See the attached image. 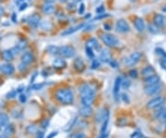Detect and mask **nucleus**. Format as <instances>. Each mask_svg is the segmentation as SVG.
Returning <instances> with one entry per match:
<instances>
[{"label": "nucleus", "instance_id": "nucleus-1", "mask_svg": "<svg viewBox=\"0 0 166 138\" xmlns=\"http://www.w3.org/2000/svg\"><path fill=\"white\" fill-rule=\"evenodd\" d=\"M80 101L83 106H92L96 95V90L90 84H83L79 89Z\"/></svg>", "mask_w": 166, "mask_h": 138}, {"label": "nucleus", "instance_id": "nucleus-2", "mask_svg": "<svg viewBox=\"0 0 166 138\" xmlns=\"http://www.w3.org/2000/svg\"><path fill=\"white\" fill-rule=\"evenodd\" d=\"M55 98L64 105H70L74 101V94L71 89L60 88L55 92Z\"/></svg>", "mask_w": 166, "mask_h": 138}, {"label": "nucleus", "instance_id": "nucleus-3", "mask_svg": "<svg viewBox=\"0 0 166 138\" xmlns=\"http://www.w3.org/2000/svg\"><path fill=\"white\" fill-rule=\"evenodd\" d=\"M101 39L105 45L109 47H115L119 45V40L116 36L110 33H103L101 34Z\"/></svg>", "mask_w": 166, "mask_h": 138}, {"label": "nucleus", "instance_id": "nucleus-4", "mask_svg": "<svg viewBox=\"0 0 166 138\" xmlns=\"http://www.w3.org/2000/svg\"><path fill=\"white\" fill-rule=\"evenodd\" d=\"M141 57H142V54L138 52V51L133 52L125 59V65L128 66V67H133V66H135L136 64H138L139 62V60L141 59Z\"/></svg>", "mask_w": 166, "mask_h": 138}, {"label": "nucleus", "instance_id": "nucleus-5", "mask_svg": "<svg viewBox=\"0 0 166 138\" xmlns=\"http://www.w3.org/2000/svg\"><path fill=\"white\" fill-rule=\"evenodd\" d=\"M164 102H165L164 98L158 95V96H156V98H152V100H149L147 104V107L150 109H158L163 106Z\"/></svg>", "mask_w": 166, "mask_h": 138}, {"label": "nucleus", "instance_id": "nucleus-6", "mask_svg": "<svg viewBox=\"0 0 166 138\" xmlns=\"http://www.w3.org/2000/svg\"><path fill=\"white\" fill-rule=\"evenodd\" d=\"M75 53H76V50L71 45H64V47H59V55H61L63 58H73Z\"/></svg>", "mask_w": 166, "mask_h": 138}, {"label": "nucleus", "instance_id": "nucleus-7", "mask_svg": "<svg viewBox=\"0 0 166 138\" xmlns=\"http://www.w3.org/2000/svg\"><path fill=\"white\" fill-rule=\"evenodd\" d=\"M160 91H162V84H160V83L146 85L144 87V92L148 95H158Z\"/></svg>", "mask_w": 166, "mask_h": 138}, {"label": "nucleus", "instance_id": "nucleus-8", "mask_svg": "<svg viewBox=\"0 0 166 138\" xmlns=\"http://www.w3.org/2000/svg\"><path fill=\"white\" fill-rule=\"evenodd\" d=\"M115 30H116L118 33H128L130 31V26L125 20L120 19L117 20L116 24H115Z\"/></svg>", "mask_w": 166, "mask_h": 138}, {"label": "nucleus", "instance_id": "nucleus-9", "mask_svg": "<svg viewBox=\"0 0 166 138\" xmlns=\"http://www.w3.org/2000/svg\"><path fill=\"white\" fill-rule=\"evenodd\" d=\"M122 78L118 76L116 77L114 81V89H113V93H114V96L115 100H118L119 98V94H120V88L122 87Z\"/></svg>", "mask_w": 166, "mask_h": 138}, {"label": "nucleus", "instance_id": "nucleus-10", "mask_svg": "<svg viewBox=\"0 0 166 138\" xmlns=\"http://www.w3.org/2000/svg\"><path fill=\"white\" fill-rule=\"evenodd\" d=\"M155 113H154V116L155 118L157 119L158 121H160V122H166V108H160L158 109H155Z\"/></svg>", "mask_w": 166, "mask_h": 138}, {"label": "nucleus", "instance_id": "nucleus-11", "mask_svg": "<svg viewBox=\"0 0 166 138\" xmlns=\"http://www.w3.org/2000/svg\"><path fill=\"white\" fill-rule=\"evenodd\" d=\"M134 26L138 32H143L145 30V22L142 18H136L134 20Z\"/></svg>", "mask_w": 166, "mask_h": 138}, {"label": "nucleus", "instance_id": "nucleus-12", "mask_svg": "<svg viewBox=\"0 0 166 138\" xmlns=\"http://www.w3.org/2000/svg\"><path fill=\"white\" fill-rule=\"evenodd\" d=\"M79 114L81 115L82 117H89V116L92 115L93 109L90 106H83L82 105L79 108Z\"/></svg>", "mask_w": 166, "mask_h": 138}, {"label": "nucleus", "instance_id": "nucleus-13", "mask_svg": "<svg viewBox=\"0 0 166 138\" xmlns=\"http://www.w3.org/2000/svg\"><path fill=\"white\" fill-rule=\"evenodd\" d=\"M43 11L45 14H51L54 10V4L52 1H46L43 5Z\"/></svg>", "mask_w": 166, "mask_h": 138}, {"label": "nucleus", "instance_id": "nucleus-14", "mask_svg": "<svg viewBox=\"0 0 166 138\" xmlns=\"http://www.w3.org/2000/svg\"><path fill=\"white\" fill-rule=\"evenodd\" d=\"M100 60L105 63H110V61L112 60V56L109 50H103L100 54Z\"/></svg>", "mask_w": 166, "mask_h": 138}, {"label": "nucleus", "instance_id": "nucleus-15", "mask_svg": "<svg viewBox=\"0 0 166 138\" xmlns=\"http://www.w3.org/2000/svg\"><path fill=\"white\" fill-rule=\"evenodd\" d=\"M74 68L78 72H82V71L85 70V63L83 59H81L80 58H78L75 59L74 61Z\"/></svg>", "mask_w": 166, "mask_h": 138}, {"label": "nucleus", "instance_id": "nucleus-16", "mask_svg": "<svg viewBox=\"0 0 166 138\" xmlns=\"http://www.w3.org/2000/svg\"><path fill=\"white\" fill-rule=\"evenodd\" d=\"M144 83L146 84V85L155 84L160 83V77L158 75L153 74L152 76H149V77H147V78H144Z\"/></svg>", "mask_w": 166, "mask_h": 138}, {"label": "nucleus", "instance_id": "nucleus-17", "mask_svg": "<svg viewBox=\"0 0 166 138\" xmlns=\"http://www.w3.org/2000/svg\"><path fill=\"white\" fill-rule=\"evenodd\" d=\"M21 61L23 63L25 64H31L32 62H33L34 61V56L32 53L31 52H25L23 55H22V57H21Z\"/></svg>", "mask_w": 166, "mask_h": 138}, {"label": "nucleus", "instance_id": "nucleus-18", "mask_svg": "<svg viewBox=\"0 0 166 138\" xmlns=\"http://www.w3.org/2000/svg\"><path fill=\"white\" fill-rule=\"evenodd\" d=\"M83 27H84V24H79V25H77V26L71 27V28L68 29L67 31H65V32H63V33H61V35H63V36H66V35L72 34V33H74L78 32V31L83 29Z\"/></svg>", "mask_w": 166, "mask_h": 138}, {"label": "nucleus", "instance_id": "nucleus-19", "mask_svg": "<svg viewBox=\"0 0 166 138\" xmlns=\"http://www.w3.org/2000/svg\"><path fill=\"white\" fill-rule=\"evenodd\" d=\"M40 17L38 16L37 14H33V15H32V16H30L29 18H28V22H29V24L31 25V26H32V27H37L38 25H39V23H40Z\"/></svg>", "mask_w": 166, "mask_h": 138}, {"label": "nucleus", "instance_id": "nucleus-20", "mask_svg": "<svg viewBox=\"0 0 166 138\" xmlns=\"http://www.w3.org/2000/svg\"><path fill=\"white\" fill-rule=\"evenodd\" d=\"M1 70L3 71L5 74L11 75V74H13V72H14L15 68H14V66H13L12 64H10V63H6V64H4V65L2 66Z\"/></svg>", "mask_w": 166, "mask_h": 138}, {"label": "nucleus", "instance_id": "nucleus-21", "mask_svg": "<svg viewBox=\"0 0 166 138\" xmlns=\"http://www.w3.org/2000/svg\"><path fill=\"white\" fill-rule=\"evenodd\" d=\"M154 24L157 25L158 27H163L165 24V20L163 15L162 14H156L154 16Z\"/></svg>", "mask_w": 166, "mask_h": 138}, {"label": "nucleus", "instance_id": "nucleus-22", "mask_svg": "<svg viewBox=\"0 0 166 138\" xmlns=\"http://www.w3.org/2000/svg\"><path fill=\"white\" fill-rule=\"evenodd\" d=\"M66 60L61 59V58H58V59H55L53 62V67L55 69H63L66 67Z\"/></svg>", "mask_w": 166, "mask_h": 138}, {"label": "nucleus", "instance_id": "nucleus-23", "mask_svg": "<svg viewBox=\"0 0 166 138\" xmlns=\"http://www.w3.org/2000/svg\"><path fill=\"white\" fill-rule=\"evenodd\" d=\"M154 73H155V70L153 67H152V66H147V67H145L141 71V75L144 78H147V77H149V76H152Z\"/></svg>", "mask_w": 166, "mask_h": 138}, {"label": "nucleus", "instance_id": "nucleus-24", "mask_svg": "<svg viewBox=\"0 0 166 138\" xmlns=\"http://www.w3.org/2000/svg\"><path fill=\"white\" fill-rule=\"evenodd\" d=\"M13 57H14V54L11 50H4L2 52V58L4 60L6 61H11L13 59Z\"/></svg>", "mask_w": 166, "mask_h": 138}, {"label": "nucleus", "instance_id": "nucleus-25", "mask_svg": "<svg viewBox=\"0 0 166 138\" xmlns=\"http://www.w3.org/2000/svg\"><path fill=\"white\" fill-rule=\"evenodd\" d=\"M87 47H90V48H92V49H99V48H100L97 40L94 39V38H92V39L88 40Z\"/></svg>", "mask_w": 166, "mask_h": 138}, {"label": "nucleus", "instance_id": "nucleus-26", "mask_svg": "<svg viewBox=\"0 0 166 138\" xmlns=\"http://www.w3.org/2000/svg\"><path fill=\"white\" fill-rule=\"evenodd\" d=\"M8 123V116L5 113H0V125L7 126Z\"/></svg>", "mask_w": 166, "mask_h": 138}, {"label": "nucleus", "instance_id": "nucleus-27", "mask_svg": "<svg viewBox=\"0 0 166 138\" xmlns=\"http://www.w3.org/2000/svg\"><path fill=\"white\" fill-rule=\"evenodd\" d=\"M77 121H78V118H74V119H72L71 121H70V122H69V124H68L67 125V127H65L64 128V131L65 132H69L70 130H71L74 126H76V122H77Z\"/></svg>", "mask_w": 166, "mask_h": 138}, {"label": "nucleus", "instance_id": "nucleus-28", "mask_svg": "<svg viewBox=\"0 0 166 138\" xmlns=\"http://www.w3.org/2000/svg\"><path fill=\"white\" fill-rule=\"evenodd\" d=\"M106 113H107V110H105V109H102V110H100V111L98 112L97 116H96V121H97L98 122H100L101 121L104 120L105 116H106Z\"/></svg>", "mask_w": 166, "mask_h": 138}, {"label": "nucleus", "instance_id": "nucleus-29", "mask_svg": "<svg viewBox=\"0 0 166 138\" xmlns=\"http://www.w3.org/2000/svg\"><path fill=\"white\" fill-rule=\"evenodd\" d=\"M14 132V127L12 124H8L6 126V128H5V131H4V134L6 135H12Z\"/></svg>", "mask_w": 166, "mask_h": 138}, {"label": "nucleus", "instance_id": "nucleus-30", "mask_svg": "<svg viewBox=\"0 0 166 138\" xmlns=\"http://www.w3.org/2000/svg\"><path fill=\"white\" fill-rule=\"evenodd\" d=\"M156 52H157L160 56V57H162L163 61H164V62L166 63V52H165V51H163V49H160V48H156Z\"/></svg>", "mask_w": 166, "mask_h": 138}, {"label": "nucleus", "instance_id": "nucleus-31", "mask_svg": "<svg viewBox=\"0 0 166 138\" xmlns=\"http://www.w3.org/2000/svg\"><path fill=\"white\" fill-rule=\"evenodd\" d=\"M26 132L28 134H34V132H37V127L35 125H29L27 128H26Z\"/></svg>", "mask_w": 166, "mask_h": 138}, {"label": "nucleus", "instance_id": "nucleus-32", "mask_svg": "<svg viewBox=\"0 0 166 138\" xmlns=\"http://www.w3.org/2000/svg\"><path fill=\"white\" fill-rule=\"evenodd\" d=\"M48 51L51 54H54V55H55V54H59V47H54V45H52V47H49V48H48Z\"/></svg>", "mask_w": 166, "mask_h": 138}, {"label": "nucleus", "instance_id": "nucleus-33", "mask_svg": "<svg viewBox=\"0 0 166 138\" xmlns=\"http://www.w3.org/2000/svg\"><path fill=\"white\" fill-rule=\"evenodd\" d=\"M86 54L90 59H94V53H93L92 48L86 47Z\"/></svg>", "mask_w": 166, "mask_h": 138}, {"label": "nucleus", "instance_id": "nucleus-34", "mask_svg": "<svg viewBox=\"0 0 166 138\" xmlns=\"http://www.w3.org/2000/svg\"><path fill=\"white\" fill-rule=\"evenodd\" d=\"M18 93H19L18 90H12L7 94V98H14L15 96H17Z\"/></svg>", "mask_w": 166, "mask_h": 138}, {"label": "nucleus", "instance_id": "nucleus-35", "mask_svg": "<svg viewBox=\"0 0 166 138\" xmlns=\"http://www.w3.org/2000/svg\"><path fill=\"white\" fill-rule=\"evenodd\" d=\"M158 26L157 25H155V24H152V25H149V31L150 33H158Z\"/></svg>", "mask_w": 166, "mask_h": 138}, {"label": "nucleus", "instance_id": "nucleus-36", "mask_svg": "<svg viewBox=\"0 0 166 138\" xmlns=\"http://www.w3.org/2000/svg\"><path fill=\"white\" fill-rule=\"evenodd\" d=\"M128 74H129L130 77H132V78H138V70H135V69L130 70L128 71Z\"/></svg>", "mask_w": 166, "mask_h": 138}, {"label": "nucleus", "instance_id": "nucleus-37", "mask_svg": "<svg viewBox=\"0 0 166 138\" xmlns=\"http://www.w3.org/2000/svg\"><path fill=\"white\" fill-rule=\"evenodd\" d=\"M70 138H87V136L83 132H77V134L72 135Z\"/></svg>", "mask_w": 166, "mask_h": 138}, {"label": "nucleus", "instance_id": "nucleus-38", "mask_svg": "<svg viewBox=\"0 0 166 138\" xmlns=\"http://www.w3.org/2000/svg\"><path fill=\"white\" fill-rule=\"evenodd\" d=\"M130 84H131V83H130L129 80H122V87L124 89H127Z\"/></svg>", "mask_w": 166, "mask_h": 138}, {"label": "nucleus", "instance_id": "nucleus-39", "mask_svg": "<svg viewBox=\"0 0 166 138\" xmlns=\"http://www.w3.org/2000/svg\"><path fill=\"white\" fill-rule=\"evenodd\" d=\"M26 47H27V43H26V42H24V41H21V42H19V45H17V47L19 48V51H21V50H23Z\"/></svg>", "mask_w": 166, "mask_h": 138}, {"label": "nucleus", "instance_id": "nucleus-40", "mask_svg": "<svg viewBox=\"0 0 166 138\" xmlns=\"http://www.w3.org/2000/svg\"><path fill=\"white\" fill-rule=\"evenodd\" d=\"M43 86H44V84H33L32 86V88L33 90H40V89H42Z\"/></svg>", "mask_w": 166, "mask_h": 138}, {"label": "nucleus", "instance_id": "nucleus-41", "mask_svg": "<svg viewBox=\"0 0 166 138\" xmlns=\"http://www.w3.org/2000/svg\"><path fill=\"white\" fill-rule=\"evenodd\" d=\"M99 66H100V61L98 59H93L92 60V69H97Z\"/></svg>", "mask_w": 166, "mask_h": 138}, {"label": "nucleus", "instance_id": "nucleus-42", "mask_svg": "<svg viewBox=\"0 0 166 138\" xmlns=\"http://www.w3.org/2000/svg\"><path fill=\"white\" fill-rule=\"evenodd\" d=\"M26 69H27V64H25V63H23V62H21V63L19 64V70H21V71L26 70Z\"/></svg>", "mask_w": 166, "mask_h": 138}, {"label": "nucleus", "instance_id": "nucleus-43", "mask_svg": "<svg viewBox=\"0 0 166 138\" xmlns=\"http://www.w3.org/2000/svg\"><path fill=\"white\" fill-rule=\"evenodd\" d=\"M85 12V5L84 4H81L79 8V15H83Z\"/></svg>", "mask_w": 166, "mask_h": 138}, {"label": "nucleus", "instance_id": "nucleus-44", "mask_svg": "<svg viewBox=\"0 0 166 138\" xmlns=\"http://www.w3.org/2000/svg\"><path fill=\"white\" fill-rule=\"evenodd\" d=\"M141 134H140V132H134V134L131 135V138H140V137H141Z\"/></svg>", "mask_w": 166, "mask_h": 138}, {"label": "nucleus", "instance_id": "nucleus-45", "mask_svg": "<svg viewBox=\"0 0 166 138\" xmlns=\"http://www.w3.org/2000/svg\"><path fill=\"white\" fill-rule=\"evenodd\" d=\"M26 100H27V96L25 95H19V101L21 102V103H24V102H26Z\"/></svg>", "mask_w": 166, "mask_h": 138}, {"label": "nucleus", "instance_id": "nucleus-46", "mask_svg": "<svg viewBox=\"0 0 166 138\" xmlns=\"http://www.w3.org/2000/svg\"><path fill=\"white\" fill-rule=\"evenodd\" d=\"M106 17H109V14H101V15H98V16L95 18V20H101V19H103Z\"/></svg>", "mask_w": 166, "mask_h": 138}, {"label": "nucleus", "instance_id": "nucleus-47", "mask_svg": "<svg viewBox=\"0 0 166 138\" xmlns=\"http://www.w3.org/2000/svg\"><path fill=\"white\" fill-rule=\"evenodd\" d=\"M127 96H128V95H127L125 94H122V96H121L122 99L125 102V103H128V102H129V99H128Z\"/></svg>", "mask_w": 166, "mask_h": 138}, {"label": "nucleus", "instance_id": "nucleus-48", "mask_svg": "<svg viewBox=\"0 0 166 138\" xmlns=\"http://www.w3.org/2000/svg\"><path fill=\"white\" fill-rule=\"evenodd\" d=\"M110 64H111V66H112V68H117V66H118L117 63L115 62L114 60H113V59L110 61Z\"/></svg>", "mask_w": 166, "mask_h": 138}, {"label": "nucleus", "instance_id": "nucleus-49", "mask_svg": "<svg viewBox=\"0 0 166 138\" xmlns=\"http://www.w3.org/2000/svg\"><path fill=\"white\" fill-rule=\"evenodd\" d=\"M36 138H44V134H43V132L42 131H40L37 132V137Z\"/></svg>", "mask_w": 166, "mask_h": 138}, {"label": "nucleus", "instance_id": "nucleus-50", "mask_svg": "<svg viewBox=\"0 0 166 138\" xmlns=\"http://www.w3.org/2000/svg\"><path fill=\"white\" fill-rule=\"evenodd\" d=\"M103 11H104V8H103V6H101V7L97 8V9H96V12H97V13H102V12H103Z\"/></svg>", "mask_w": 166, "mask_h": 138}, {"label": "nucleus", "instance_id": "nucleus-51", "mask_svg": "<svg viewBox=\"0 0 166 138\" xmlns=\"http://www.w3.org/2000/svg\"><path fill=\"white\" fill-rule=\"evenodd\" d=\"M56 135H57V132H51V134H50L46 138H54Z\"/></svg>", "mask_w": 166, "mask_h": 138}, {"label": "nucleus", "instance_id": "nucleus-52", "mask_svg": "<svg viewBox=\"0 0 166 138\" xmlns=\"http://www.w3.org/2000/svg\"><path fill=\"white\" fill-rule=\"evenodd\" d=\"M28 7V4L27 3H23L21 6V8H19V10H23V9H25Z\"/></svg>", "mask_w": 166, "mask_h": 138}, {"label": "nucleus", "instance_id": "nucleus-53", "mask_svg": "<svg viewBox=\"0 0 166 138\" xmlns=\"http://www.w3.org/2000/svg\"><path fill=\"white\" fill-rule=\"evenodd\" d=\"M4 12H5L4 9H3L2 8H0V16H2V15L4 14Z\"/></svg>", "mask_w": 166, "mask_h": 138}, {"label": "nucleus", "instance_id": "nucleus-54", "mask_svg": "<svg viewBox=\"0 0 166 138\" xmlns=\"http://www.w3.org/2000/svg\"><path fill=\"white\" fill-rule=\"evenodd\" d=\"M83 0H73V2H75V3H79V2H82Z\"/></svg>", "mask_w": 166, "mask_h": 138}, {"label": "nucleus", "instance_id": "nucleus-55", "mask_svg": "<svg viewBox=\"0 0 166 138\" xmlns=\"http://www.w3.org/2000/svg\"><path fill=\"white\" fill-rule=\"evenodd\" d=\"M0 138H8V136L6 135H0Z\"/></svg>", "mask_w": 166, "mask_h": 138}, {"label": "nucleus", "instance_id": "nucleus-56", "mask_svg": "<svg viewBox=\"0 0 166 138\" xmlns=\"http://www.w3.org/2000/svg\"><path fill=\"white\" fill-rule=\"evenodd\" d=\"M59 1H60V2H63V3H65V2H67L68 0H59Z\"/></svg>", "mask_w": 166, "mask_h": 138}, {"label": "nucleus", "instance_id": "nucleus-57", "mask_svg": "<svg viewBox=\"0 0 166 138\" xmlns=\"http://www.w3.org/2000/svg\"><path fill=\"white\" fill-rule=\"evenodd\" d=\"M140 138H147V137H145L144 135H141V137H140Z\"/></svg>", "mask_w": 166, "mask_h": 138}, {"label": "nucleus", "instance_id": "nucleus-58", "mask_svg": "<svg viewBox=\"0 0 166 138\" xmlns=\"http://www.w3.org/2000/svg\"><path fill=\"white\" fill-rule=\"evenodd\" d=\"M1 68H2V67H1V65H0V71H1Z\"/></svg>", "mask_w": 166, "mask_h": 138}, {"label": "nucleus", "instance_id": "nucleus-59", "mask_svg": "<svg viewBox=\"0 0 166 138\" xmlns=\"http://www.w3.org/2000/svg\"><path fill=\"white\" fill-rule=\"evenodd\" d=\"M0 130H1V125H0Z\"/></svg>", "mask_w": 166, "mask_h": 138}, {"label": "nucleus", "instance_id": "nucleus-60", "mask_svg": "<svg viewBox=\"0 0 166 138\" xmlns=\"http://www.w3.org/2000/svg\"><path fill=\"white\" fill-rule=\"evenodd\" d=\"M1 1H2V0H0V3H1Z\"/></svg>", "mask_w": 166, "mask_h": 138}]
</instances>
